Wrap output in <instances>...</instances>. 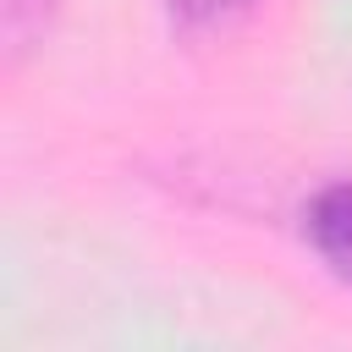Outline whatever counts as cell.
I'll list each match as a JSON object with an SVG mask.
<instances>
[{
  "mask_svg": "<svg viewBox=\"0 0 352 352\" xmlns=\"http://www.w3.org/2000/svg\"><path fill=\"white\" fill-rule=\"evenodd\" d=\"M302 242L314 248L324 275L352 292V182H324L302 204Z\"/></svg>",
  "mask_w": 352,
  "mask_h": 352,
  "instance_id": "6da1fadb",
  "label": "cell"
},
{
  "mask_svg": "<svg viewBox=\"0 0 352 352\" xmlns=\"http://www.w3.org/2000/svg\"><path fill=\"white\" fill-rule=\"evenodd\" d=\"M248 6H258V0H165V16L182 33H204V28H220V22L242 16Z\"/></svg>",
  "mask_w": 352,
  "mask_h": 352,
  "instance_id": "7a4b0ae2",
  "label": "cell"
}]
</instances>
